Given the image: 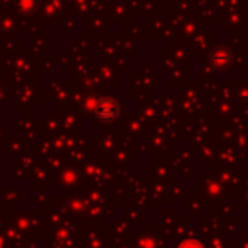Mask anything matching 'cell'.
I'll return each mask as SVG.
<instances>
[{
    "label": "cell",
    "mask_w": 248,
    "mask_h": 248,
    "mask_svg": "<svg viewBox=\"0 0 248 248\" xmlns=\"http://www.w3.org/2000/svg\"><path fill=\"white\" fill-rule=\"evenodd\" d=\"M177 248H204V247L198 240H186V242H183Z\"/></svg>",
    "instance_id": "1"
}]
</instances>
